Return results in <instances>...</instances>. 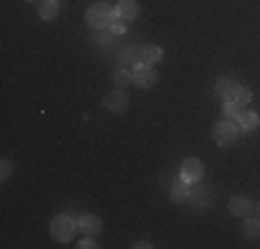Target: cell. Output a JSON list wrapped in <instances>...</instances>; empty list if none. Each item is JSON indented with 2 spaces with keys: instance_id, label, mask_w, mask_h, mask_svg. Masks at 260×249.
Returning <instances> with one entry per match:
<instances>
[{
  "instance_id": "cell-1",
  "label": "cell",
  "mask_w": 260,
  "mask_h": 249,
  "mask_svg": "<svg viewBox=\"0 0 260 249\" xmlns=\"http://www.w3.org/2000/svg\"><path fill=\"white\" fill-rule=\"evenodd\" d=\"M80 227L75 216H70V213H58V216H53V222H50V235L55 241H61V244H67V241H72V235H75V230Z\"/></svg>"
},
{
  "instance_id": "cell-2",
  "label": "cell",
  "mask_w": 260,
  "mask_h": 249,
  "mask_svg": "<svg viewBox=\"0 0 260 249\" xmlns=\"http://www.w3.org/2000/svg\"><path fill=\"white\" fill-rule=\"evenodd\" d=\"M114 9H111L108 3H94L89 6V11H86V22H89L91 30H105L111 28V22H114Z\"/></svg>"
},
{
  "instance_id": "cell-3",
  "label": "cell",
  "mask_w": 260,
  "mask_h": 249,
  "mask_svg": "<svg viewBox=\"0 0 260 249\" xmlns=\"http://www.w3.org/2000/svg\"><path fill=\"white\" fill-rule=\"evenodd\" d=\"M238 136H241V124L238 122H233V119H221V122H216V128H213V141L219 147H230L238 141Z\"/></svg>"
},
{
  "instance_id": "cell-4",
  "label": "cell",
  "mask_w": 260,
  "mask_h": 249,
  "mask_svg": "<svg viewBox=\"0 0 260 249\" xmlns=\"http://www.w3.org/2000/svg\"><path fill=\"white\" fill-rule=\"evenodd\" d=\"M130 72H133V83L139 86V89H152V86L158 83V75L152 70V64H147V61H139Z\"/></svg>"
},
{
  "instance_id": "cell-5",
  "label": "cell",
  "mask_w": 260,
  "mask_h": 249,
  "mask_svg": "<svg viewBox=\"0 0 260 249\" xmlns=\"http://www.w3.org/2000/svg\"><path fill=\"white\" fill-rule=\"evenodd\" d=\"M180 177L191 185L202 183V177H205V164H202L200 158H185L183 166H180Z\"/></svg>"
},
{
  "instance_id": "cell-6",
  "label": "cell",
  "mask_w": 260,
  "mask_h": 249,
  "mask_svg": "<svg viewBox=\"0 0 260 249\" xmlns=\"http://www.w3.org/2000/svg\"><path fill=\"white\" fill-rule=\"evenodd\" d=\"M103 105H105V111H111V114H125L127 111V95L122 89H114V91L105 95Z\"/></svg>"
},
{
  "instance_id": "cell-7",
  "label": "cell",
  "mask_w": 260,
  "mask_h": 249,
  "mask_svg": "<svg viewBox=\"0 0 260 249\" xmlns=\"http://www.w3.org/2000/svg\"><path fill=\"white\" fill-rule=\"evenodd\" d=\"M230 213H233V216H241V219H246V216L255 213V205H252L249 197L235 194V197H230Z\"/></svg>"
},
{
  "instance_id": "cell-8",
  "label": "cell",
  "mask_w": 260,
  "mask_h": 249,
  "mask_svg": "<svg viewBox=\"0 0 260 249\" xmlns=\"http://www.w3.org/2000/svg\"><path fill=\"white\" fill-rule=\"evenodd\" d=\"M139 0H119V3L114 6V14L119 17V20H125V22H133L136 17H139Z\"/></svg>"
},
{
  "instance_id": "cell-9",
  "label": "cell",
  "mask_w": 260,
  "mask_h": 249,
  "mask_svg": "<svg viewBox=\"0 0 260 249\" xmlns=\"http://www.w3.org/2000/svg\"><path fill=\"white\" fill-rule=\"evenodd\" d=\"M78 224H80V230H83L86 235H100L103 233V219L97 213H83L78 219Z\"/></svg>"
},
{
  "instance_id": "cell-10",
  "label": "cell",
  "mask_w": 260,
  "mask_h": 249,
  "mask_svg": "<svg viewBox=\"0 0 260 249\" xmlns=\"http://www.w3.org/2000/svg\"><path fill=\"white\" fill-rule=\"evenodd\" d=\"M139 61H144V47H127L119 53V67H136Z\"/></svg>"
},
{
  "instance_id": "cell-11",
  "label": "cell",
  "mask_w": 260,
  "mask_h": 249,
  "mask_svg": "<svg viewBox=\"0 0 260 249\" xmlns=\"http://www.w3.org/2000/svg\"><path fill=\"white\" fill-rule=\"evenodd\" d=\"M210 185H205V183H197L194 189H191V199H194V208H208L210 205Z\"/></svg>"
},
{
  "instance_id": "cell-12",
  "label": "cell",
  "mask_w": 260,
  "mask_h": 249,
  "mask_svg": "<svg viewBox=\"0 0 260 249\" xmlns=\"http://www.w3.org/2000/svg\"><path fill=\"white\" fill-rule=\"evenodd\" d=\"M169 197H172V202H185V199H191V183H185V180H175L172 183V189H169Z\"/></svg>"
},
{
  "instance_id": "cell-13",
  "label": "cell",
  "mask_w": 260,
  "mask_h": 249,
  "mask_svg": "<svg viewBox=\"0 0 260 249\" xmlns=\"http://www.w3.org/2000/svg\"><path fill=\"white\" fill-rule=\"evenodd\" d=\"M58 3L61 0H39V20H55V14H58Z\"/></svg>"
},
{
  "instance_id": "cell-14",
  "label": "cell",
  "mask_w": 260,
  "mask_h": 249,
  "mask_svg": "<svg viewBox=\"0 0 260 249\" xmlns=\"http://www.w3.org/2000/svg\"><path fill=\"white\" fill-rule=\"evenodd\" d=\"M238 124H241V133H249V130H255L260 124V116L255 114V111H244L241 119H238Z\"/></svg>"
},
{
  "instance_id": "cell-15",
  "label": "cell",
  "mask_w": 260,
  "mask_h": 249,
  "mask_svg": "<svg viewBox=\"0 0 260 249\" xmlns=\"http://www.w3.org/2000/svg\"><path fill=\"white\" fill-rule=\"evenodd\" d=\"M244 238H260V219L257 216H246L244 219Z\"/></svg>"
},
{
  "instance_id": "cell-16",
  "label": "cell",
  "mask_w": 260,
  "mask_h": 249,
  "mask_svg": "<svg viewBox=\"0 0 260 249\" xmlns=\"http://www.w3.org/2000/svg\"><path fill=\"white\" fill-rule=\"evenodd\" d=\"M233 86H235V80H233V78H221V80H216V86H213L216 97H221V100H230V91H233Z\"/></svg>"
},
{
  "instance_id": "cell-17",
  "label": "cell",
  "mask_w": 260,
  "mask_h": 249,
  "mask_svg": "<svg viewBox=\"0 0 260 249\" xmlns=\"http://www.w3.org/2000/svg\"><path fill=\"white\" fill-rule=\"evenodd\" d=\"M230 100H233V103H238V105H246V103L252 100V91L246 89V86H238V83H235L233 91H230Z\"/></svg>"
},
{
  "instance_id": "cell-18",
  "label": "cell",
  "mask_w": 260,
  "mask_h": 249,
  "mask_svg": "<svg viewBox=\"0 0 260 249\" xmlns=\"http://www.w3.org/2000/svg\"><path fill=\"white\" fill-rule=\"evenodd\" d=\"M241 114H244V105L233 103V100H224V119L238 122V119H241Z\"/></svg>"
},
{
  "instance_id": "cell-19",
  "label": "cell",
  "mask_w": 260,
  "mask_h": 249,
  "mask_svg": "<svg viewBox=\"0 0 260 249\" xmlns=\"http://www.w3.org/2000/svg\"><path fill=\"white\" fill-rule=\"evenodd\" d=\"M127 83H133V72H127L125 67H119V70L114 72V86L116 89H125Z\"/></svg>"
},
{
  "instance_id": "cell-20",
  "label": "cell",
  "mask_w": 260,
  "mask_h": 249,
  "mask_svg": "<svg viewBox=\"0 0 260 249\" xmlns=\"http://www.w3.org/2000/svg\"><path fill=\"white\" fill-rule=\"evenodd\" d=\"M160 58H164V50H160L158 45L144 47V61H147V64H158Z\"/></svg>"
},
{
  "instance_id": "cell-21",
  "label": "cell",
  "mask_w": 260,
  "mask_h": 249,
  "mask_svg": "<svg viewBox=\"0 0 260 249\" xmlns=\"http://www.w3.org/2000/svg\"><path fill=\"white\" fill-rule=\"evenodd\" d=\"M97 34V45H103V47H108L111 42H114V34H111V28H105V30H94Z\"/></svg>"
},
{
  "instance_id": "cell-22",
  "label": "cell",
  "mask_w": 260,
  "mask_h": 249,
  "mask_svg": "<svg viewBox=\"0 0 260 249\" xmlns=\"http://www.w3.org/2000/svg\"><path fill=\"white\" fill-rule=\"evenodd\" d=\"M125 30H127V22L119 20V17H114V22H111V34L119 36V34H125Z\"/></svg>"
},
{
  "instance_id": "cell-23",
  "label": "cell",
  "mask_w": 260,
  "mask_h": 249,
  "mask_svg": "<svg viewBox=\"0 0 260 249\" xmlns=\"http://www.w3.org/2000/svg\"><path fill=\"white\" fill-rule=\"evenodd\" d=\"M11 172H14V164H11V161H3V164H0V180H9Z\"/></svg>"
},
{
  "instance_id": "cell-24",
  "label": "cell",
  "mask_w": 260,
  "mask_h": 249,
  "mask_svg": "<svg viewBox=\"0 0 260 249\" xmlns=\"http://www.w3.org/2000/svg\"><path fill=\"white\" fill-rule=\"evenodd\" d=\"M78 249H94L97 244H94V235H86L83 241H80V244H75Z\"/></svg>"
},
{
  "instance_id": "cell-25",
  "label": "cell",
  "mask_w": 260,
  "mask_h": 249,
  "mask_svg": "<svg viewBox=\"0 0 260 249\" xmlns=\"http://www.w3.org/2000/svg\"><path fill=\"white\" fill-rule=\"evenodd\" d=\"M255 216H257V219H260V202L255 205Z\"/></svg>"
},
{
  "instance_id": "cell-26",
  "label": "cell",
  "mask_w": 260,
  "mask_h": 249,
  "mask_svg": "<svg viewBox=\"0 0 260 249\" xmlns=\"http://www.w3.org/2000/svg\"><path fill=\"white\" fill-rule=\"evenodd\" d=\"M28 3H39V0H28Z\"/></svg>"
}]
</instances>
